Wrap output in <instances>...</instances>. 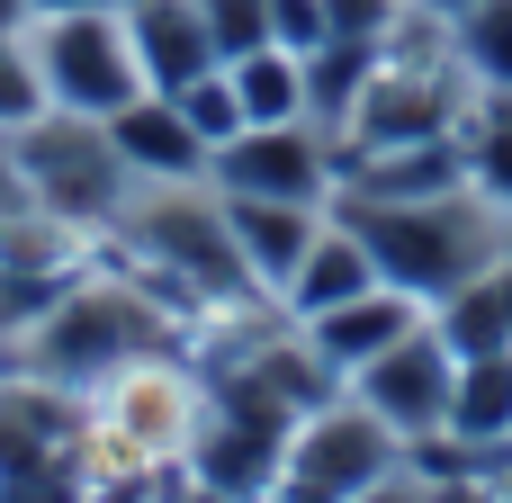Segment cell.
<instances>
[{
    "label": "cell",
    "instance_id": "cell-5",
    "mask_svg": "<svg viewBox=\"0 0 512 503\" xmlns=\"http://www.w3.org/2000/svg\"><path fill=\"white\" fill-rule=\"evenodd\" d=\"M36 45V72H45V108L63 117H117L144 99V63H135V36L117 9H72V18H36L27 27Z\"/></svg>",
    "mask_w": 512,
    "mask_h": 503
},
{
    "label": "cell",
    "instance_id": "cell-30",
    "mask_svg": "<svg viewBox=\"0 0 512 503\" xmlns=\"http://www.w3.org/2000/svg\"><path fill=\"white\" fill-rule=\"evenodd\" d=\"M72 9H117V0H36V18H72Z\"/></svg>",
    "mask_w": 512,
    "mask_h": 503
},
{
    "label": "cell",
    "instance_id": "cell-14",
    "mask_svg": "<svg viewBox=\"0 0 512 503\" xmlns=\"http://www.w3.org/2000/svg\"><path fill=\"white\" fill-rule=\"evenodd\" d=\"M279 459H288V432H261V423H234V414H207V432H198V450H189V468L216 486V495L234 503H261L279 486Z\"/></svg>",
    "mask_w": 512,
    "mask_h": 503
},
{
    "label": "cell",
    "instance_id": "cell-15",
    "mask_svg": "<svg viewBox=\"0 0 512 503\" xmlns=\"http://www.w3.org/2000/svg\"><path fill=\"white\" fill-rule=\"evenodd\" d=\"M369 288H378V261H369V243H360L342 216H324V234H315L306 270L288 279V306L315 324V315H333V306H351V297H369Z\"/></svg>",
    "mask_w": 512,
    "mask_h": 503
},
{
    "label": "cell",
    "instance_id": "cell-20",
    "mask_svg": "<svg viewBox=\"0 0 512 503\" xmlns=\"http://www.w3.org/2000/svg\"><path fill=\"white\" fill-rule=\"evenodd\" d=\"M225 72H234V90H243V117H252V126H297V117H306V54L261 45V54L225 63ZM306 126H315V117H306Z\"/></svg>",
    "mask_w": 512,
    "mask_h": 503
},
{
    "label": "cell",
    "instance_id": "cell-32",
    "mask_svg": "<svg viewBox=\"0 0 512 503\" xmlns=\"http://www.w3.org/2000/svg\"><path fill=\"white\" fill-rule=\"evenodd\" d=\"M495 495H504V503H512V477H504V486H495Z\"/></svg>",
    "mask_w": 512,
    "mask_h": 503
},
{
    "label": "cell",
    "instance_id": "cell-16",
    "mask_svg": "<svg viewBox=\"0 0 512 503\" xmlns=\"http://www.w3.org/2000/svg\"><path fill=\"white\" fill-rule=\"evenodd\" d=\"M63 441H72V405L54 396V378L0 387V477L36 468V459H63Z\"/></svg>",
    "mask_w": 512,
    "mask_h": 503
},
{
    "label": "cell",
    "instance_id": "cell-11",
    "mask_svg": "<svg viewBox=\"0 0 512 503\" xmlns=\"http://www.w3.org/2000/svg\"><path fill=\"white\" fill-rule=\"evenodd\" d=\"M117 18L135 36L144 90H189L198 72H216V36H207L198 0H117Z\"/></svg>",
    "mask_w": 512,
    "mask_h": 503
},
{
    "label": "cell",
    "instance_id": "cell-27",
    "mask_svg": "<svg viewBox=\"0 0 512 503\" xmlns=\"http://www.w3.org/2000/svg\"><path fill=\"white\" fill-rule=\"evenodd\" d=\"M351 503H432V477H405L396 468V477H378L369 495H351Z\"/></svg>",
    "mask_w": 512,
    "mask_h": 503
},
{
    "label": "cell",
    "instance_id": "cell-18",
    "mask_svg": "<svg viewBox=\"0 0 512 503\" xmlns=\"http://www.w3.org/2000/svg\"><path fill=\"white\" fill-rule=\"evenodd\" d=\"M441 342H450L459 360L512 351V252L495 261V270H477L459 297H441Z\"/></svg>",
    "mask_w": 512,
    "mask_h": 503
},
{
    "label": "cell",
    "instance_id": "cell-13",
    "mask_svg": "<svg viewBox=\"0 0 512 503\" xmlns=\"http://www.w3.org/2000/svg\"><path fill=\"white\" fill-rule=\"evenodd\" d=\"M216 198H225V189H216ZM225 216H234V243H243V261H252V279L288 297V279L306 270V252H315V234H324V207H288V198H225Z\"/></svg>",
    "mask_w": 512,
    "mask_h": 503
},
{
    "label": "cell",
    "instance_id": "cell-10",
    "mask_svg": "<svg viewBox=\"0 0 512 503\" xmlns=\"http://www.w3.org/2000/svg\"><path fill=\"white\" fill-rule=\"evenodd\" d=\"M405 333H423V297H405V288H369V297H351V306H333V315H315L306 324V342L324 351V369L333 378H360L369 360H387Z\"/></svg>",
    "mask_w": 512,
    "mask_h": 503
},
{
    "label": "cell",
    "instance_id": "cell-1",
    "mask_svg": "<svg viewBox=\"0 0 512 503\" xmlns=\"http://www.w3.org/2000/svg\"><path fill=\"white\" fill-rule=\"evenodd\" d=\"M342 225L369 243L378 279L405 288V297H423V306L459 297L477 270H495L512 252V216L495 198H477V189H441V198H342Z\"/></svg>",
    "mask_w": 512,
    "mask_h": 503
},
{
    "label": "cell",
    "instance_id": "cell-26",
    "mask_svg": "<svg viewBox=\"0 0 512 503\" xmlns=\"http://www.w3.org/2000/svg\"><path fill=\"white\" fill-rule=\"evenodd\" d=\"M324 36H333L324 0H270V45H288V54H315Z\"/></svg>",
    "mask_w": 512,
    "mask_h": 503
},
{
    "label": "cell",
    "instance_id": "cell-21",
    "mask_svg": "<svg viewBox=\"0 0 512 503\" xmlns=\"http://www.w3.org/2000/svg\"><path fill=\"white\" fill-rule=\"evenodd\" d=\"M450 63L477 90H512V0H477L450 18Z\"/></svg>",
    "mask_w": 512,
    "mask_h": 503
},
{
    "label": "cell",
    "instance_id": "cell-2",
    "mask_svg": "<svg viewBox=\"0 0 512 503\" xmlns=\"http://www.w3.org/2000/svg\"><path fill=\"white\" fill-rule=\"evenodd\" d=\"M117 225H126V243H135L162 279H180V288H198V297H216V306H234V297L261 288L252 261H243V243H234L225 198L198 189V180H135V198L117 207Z\"/></svg>",
    "mask_w": 512,
    "mask_h": 503
},
{
    "label": "cell",
    "instance_id": "cell-3",
    "mask_svg": "<svg viewBox=\"0 0 512 503\" xmlns=\"http://www.w3.org/2000/svg\"><path fill=\"white\" fill-rule=\"evenodd\" d=\"M135 360H153V306L117 279H90V288H63L36 324H27V369L54 378V387H81V378H126Z\"/></svg>",
    "mask_w": 512,
    "mask_h": 503
},
{
    "label": "cell",
    "instance_id": "cell-24",
    "mask_svg": "<svg viewBox=\"0 0 512 503\" xmlns=\"http://www.w3.org/2000/svg\"><path fill=\"white\" fill-rule=\"evenodd\" d=\"M207 9V36H216V63H243L270 45V0H198Z\"/></svg>",
    "mask_w": 512,
    "mask_h": 503
},
{
    "label": "cell",
    "instance_id": "cell-31",
    "mask_svg": "<svg viewBox=\"0 0 512 503\" xmlns=\"http://www.w3.org/2000/svg\"><path fill=\"white\" fill-rule=\"evenodd\" d=\"M423 9H432V18H459V9H477V0H423Z\"/></svg>",
    "mask_w": 512,
    "mask_h": 503
},
{
    "label": "cell",
    "instance_id": "cell-29",
    "mask_svg": "<svg viewBox=\"0 0 512 503\" xmlns=\"http://www.w3.org/2000/svg\"><path fill=\"white\" fill-rule=\"evenodd\" d=\"M36 27V0H0V36H27Z\"/></svg>",
    "mask_w": 512,
    "mask_h": 503
},
{
    "label": "cell",
    "instance_id": "cell-4",
    "mask_svg": "<svg viewBox=\"0 0 512 503\" xmlns=\"http://www.w3.org/2000/svg\"><path fill=\"white\" fill-rule=\"evenodd\" d=\"M9 153H18L27 198H36L45 216H63V225H99V216H117V207L135 198V171H126V153L108 144L99 117H63V108H45L36 126L9 135Z\"/></svg>",
    "mask_w": 512,
    "mask_h": 503
},
{
    "label": "cell",
    "instance_id": "cell-25",
    "mask_svg": "<svg viewBox=\"0 0 512 503\" xmlns=\"http://www.w3.org/2000/svg\"><path fill=\"white\" fill-rule=\"evenodd\" d=\"M405 9H414V0H324V18H333V36H360V45H387Z\"/></svg>",
    "mask_w": 512,
    "mask_h": 503
},
{
    "label": "cell",
    "instance_id": "cell-8",
    "mask_svg": "<svg viewBox=\"0 0 512 503\" xmlns=\"http://www.w3.org/2000/svg\"><path fill=\"white\" fill-rule=\"evenodd\" d=\"M450 387H459V351H450L441 333H405L387 360L360 369V405H369L396 441L450 432Z\"/></svg>",
    "mask_w": 512,
    "mask_h": 503
},
{
    "label": "cell",
    "instance_id": "cell-22",
    "mask_svg": "<svg viewBox=\"0 0 512 503\" xmlns=\"http://www.w3.org/2000/svg\"><path fill=\"white\" fill-rule=\"evenodd\" d=\"M171 99H180V117L198 126V144H207V153H216V144H234V135L252 126V117H243V90H234V72H225V63H216V72H198V81H189V90H171Z\"/></svg>",
    "mask_w": 512,
    "mask_h": 503
},
{
    "label": "cell",
    "instance_id": "cell-12",
    "mask_svg": "<svg viewBox=\"0 0 512 503\" xmlns=\"http://www.w3.org/2000/svg\"><path fill=\"white\" fill-rule=\"evenodd\" d=\"M108 144L126 153L135 180H207V144H198V126L180 117L171 90H144L135 108H117L108 117Z\"/></svg>",
    "mask_w": 512,
    "mask_h": 503
},
{
    "label": "cell",
    "instance_id": "cell-19",
    "mask_svg": "<svg viewBox=\"0 0 512 503\" xmlns=\"http://www.w3.org/2000/svg\"><path fill=\"white\" fill-rule=\"evenodd\" d=\"M459 153H468V189L512 216V90H468Z\"/></svg>",
    "mask_w": 512,
    "mask_h": 503
},
{
    "label": "cell",
    "instance_id": "cell-7",
    "mask_svg": "<svg viewBox=\"0 0 512 503\" xmlns=\"http://www.w3.org/2000/svg\"><path fill=\"white\" fill-rule=\"evenodd\" d=\"M342 180V144L324 126H243L234 144L207 153V189L225 198H288V207H324Z\"/></svg>",
    "mask_w": 512,
    "mask_h": 503
},
{
    "label": "cell",
    "instance_id": "cell-9",
    "mask_svg": "<svg viewBox=\"0 0 512 503\" xmlns=\"http://www.w3.org/2000/svg\"><path fill=\"white\" fill-rule=\"evenodd\" d=\"M108 432L135 450V468H162V459H189V450H198L207 405H198V387H189V378H171V369L135 360V369H126V387H117Z\"/></svg>",
    "mask_w": 512,
    "mask_h": 503
},
{
    "label": "cell",
    "instance_id": "cell-23",
    "mask_svg": "<svg viewBox=\"0 0 512 503\" xmlns=\"http://www.w3.org/2000/svg\"><path fill=\"white\" fill-rule=\"evenodd\" d=\"M45 117V72H36V45L27 36H0V135L36 126Z\"/></svg>",
    "mask_w": 512,
    "mask_h": 503
},
{
    "label": "cell",
    "instance_id": "cell-17",
    "mask_svg": "<svg viewBox=\"0 0 512 503\" xmlns=\"http://www.w3.org/2000/svg\"><path fill=\"white\" fill-rule=\"evenodd\" d=\"M450 441H468V450L512 441V351L459 360V387H450Z\"/></svg>",
    "mask_w": 512,
    "mask_h": 503
},
{
    "label": "cell",
    "instance_id": "cell-28",
    "mask_svg": "<svg viewBox=\"0 0 512 503\" xmlns=\"http://www.w3.org/2000/svg\"><path fill=\"white\" fill-rule=\"evenodd\" d=\"M432 503H504V495L477 486V477H450V486H432Z\"/></svg>",
    "mask_w": 512,
    "mask_h": 503
},
{
    "label": "cell",
    "instance_id": "cell-6",
    "mask_svg": "<svg viewBox=\"0 0 512 503\" xmlns=\"http://www.w3.org/2000/svg\"><path fill=\"white\" fill-rule=\"evenodd\" d=\"M378 477H396V432L369 405H315L288 432V459H279L270 503H351V495H369Z\"/></svg>",
    "mask_w": 512,
    "mask_h": 503
}]
</instances>
